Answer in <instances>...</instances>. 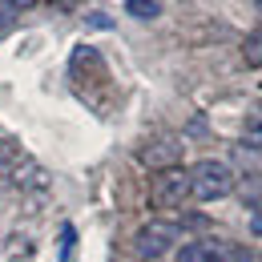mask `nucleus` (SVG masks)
Instances as JSON below:
<instances>
[{"label":"nucleus","instance_id":"1","mask_svg":"<svg viewBox=\"0 0 262 262\" xmlns=\"http://www.w3.org/2000/svg\"><path fill=\"white\" fill-rule=\"evenodd\" d=\"M234 190V165L218 162V158H202L190 169V198L198 202H218Z\"/></svg>","mask_w":262,"mask_h":262},{"label":"nucleus","instance_id":"2","mask_svg":"<svg viewBox=\"0 0 262 262\" xmlns=\"http://www.w3.org/2000/svg\"><path fill=\"white\" fill-rule=\"evenodd\" d=\"M178 238H182V226H178V222H169V218H154V222H145V226L137 230L133 250H137L145 262H154V258H162V254H169V250L178 246Z\"/></svg>","mask_w":262,"mask_h":262},{"label":"nucleus","instance_id":"3","mask_svg":"<svg viewBox=\"0 0 262 262\" xmlns=\"http://www.w3.org/2000/svg\"><path fill=\"white\" fill-rule=\"evenodd\" d=\"M178 262H258L246 246L222 242V238H198L178 250Z\"/></svg>","mask_w":262,"mask_h":262},{"label":"nucleus","instance_id":"4","mask_svg":"<svg viewBox=\"0 0 262 262\" xmlns=\"http://www.w3.org/2000/svg\"><path fill=\"white\" fill-rule=\"evenodd\" d=\"M186 198H190V169H162V173H154V190H149V202H154V210H178V206H186Z\"/></svg>","mask_w":262,"mask_h":262},{"label":"nucleus","instance_id":"5","mask_svg":"<svg viewBox=\"0 0 262 262\" xmlns=\"http://www.w3.org/2000/svg\"><path fill=\"white\" fill-rule=\"evenodd\" d=\"M137 162L145 165V169H154V173L178 169V162H182V141L178 137H158V141H149V145L137 149Z\"/></svg>","mask_w":262,"mask_h":262},{"label":"nucleus","instance_id":"6","mask_svg":"<svg viewBox=\"0 0 262 262\" xmlns=\"http://www.w3.org/2000/svg\"><path fill=\"white\" fill-rule=\"evenodd\" d=\"M242 61H246L250 69L262 65V29H254V33L242 40Z\"/></svg>","mask_w":262,"mask_h":262},{"label":"nucleus","instance_id":"7","mask_svg":"<svg viewBox=\"0 0 262 262\" xmlns=\"http://www.w3.org/2000/svg\"><path fill=\"white\" fill-rule=\"evenodd\" d=\"M238 194H242L246 206H254V210L262 214V173H250V178L242 182V190H238Z\"/></svg>","mask_w":262,"mask_h":262},{"label":"nucleus","instance_id":"8","mask_svg":"<svg viewBox=\"0 0 262 262\" xmlns=\"http://www.w3.org/2000/svg\"><path fill=\"white\" fill-rule=\"evenodd\" d=\"M125 12L137 20H154V16H162V4L158 0H125Z\"/></svg>","mask_w":262,"mask_h":262},{"label":"nucleus","instance_id":"9","mask_svg":"<svg viewBox=\"0 0 262 262\" xmlns=\"http://www.w3.org/2000/svg\"><path fill=\"white\" fill-rule=\"evenodd\" d=\"M246 145L262 149V109H250V117H246Z\"/></svg>","mask_w":262,"mask_h":262},{"label":"nucleus","instance_id":"10","mask_svg":"<svg viewBox=\"0 0 262 262\" xmlns=\"http://www.w3.org/2000/svg\"><path fill=\"white\" fill-rule=\"evenodd\" d=\"M20 8H25V4H8V0H0V33L16 20V12H20Z\"/></svg>","mask_w":262,"mask_h":262},{"label":"nucleus","instance_id":"11","mask_svg":"<svg viewBox=\"0 0 262 262\" xmlns=\"http://www.w3.org/2000/svg\"><path fill=\"white\" fill-rule=\"evenodd\" d=\"M250 230H254V234H262V214H254V218H250Z\"/></svg>","mask_w":262,"mask_h":262},{"label":"nucleus","instance_id":"12","mask_svg":"<svg viewBox=\"0 0 262 262\" xmlns=\"http://www.w3.org/2000/svg\"><path fill=\"white\" fill-rule=\"evenodd\" d=\"M258 12H262V0H258Z\"/></svg>","mask_w":262,"mask_h":262}]
</instances>
